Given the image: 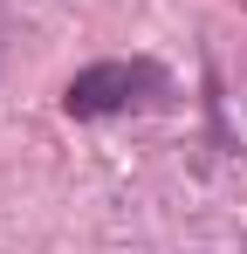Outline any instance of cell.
<instances>
[{
	"label": "cell",
	"mask_w": 247,
	"mask_h": 254,
	"mask_svg": "<svg viewBox=\"0 0 247 254\" xmlns=\"http://www.w3.org/2000/svg\"><path fill=\"white\" fill-rule=\"evenodd\" d=\"M172 96V76H165L158 62H89V69H76L69 76V89H62V110L69 117H117V110H144V103H165Z\"/></svg>",
	"instance_id": "6da1fadb"
}]
</instances>
